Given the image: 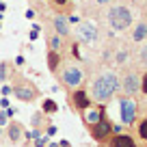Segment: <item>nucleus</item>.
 Masks as SVG:
<instances>
[{"label":"nucleus","instance_id":"obj_2","mask_svg":"<svg viewBox=\"0 0 147 147\" xmlns=\"http://www.w3.org/2000/svg\"><path fill=\"white\" fill-rule=\"evenodd\" d=\"M108 24L115 30H128L132 26V11L123 5H117L108 11Z\"/></svg>","mask_w":147,"mask_h":147},{"label":"nucleus","instance_id":"obj_8","mask_svg":"<svg viewBox=\"0 0 147 147\" xmlns=\"http://www.w3.org/2000/svg\"><path fill=\"white\" fill-rule=\"evenodd\" d=\"M69 106H71L74 110H78V113H84V110L91 108V97H89V93L84 91V89H76V91L69 93Z\"/></svg>","mask_w":147,"mask_h":147},{"label":"nucleus","instance_id":"obj_6","mask_svg":"<svg viewBox=\"0 0 147 147\" xmlns=\"http://www.w3.org/2000/svg\"><path fill=\"white\" fill-rule=\"evenodd\" d=\"M138 117V104L132 100V97H121L119 100V119L123 125H132Z\"/></svg>","mask_w":147,"mask_h":147},{"label":"nucleus","instance_id":"obj_21","mask_svg":"<svg viewBox=\"0 0 147 147\" xmlns=\"http://www.w3.org/2000/svg\"><path fill=\"white\" fill-rule=\"evenodd\" d=\"M125 61H128V50H119V52H117V56H115V63L123 65Z\"/></svg>","mask_w":147,"mask_h":147},{"label":"nucleus","instance_id":"obj_30","mask_svg":"<svg viewBox=\"0 0 147 147\" xmlns=\"http://www.w3.org/2000/svg\"><path fill=\"white\" fill-rule=\"evenodd\" d=\"M59 147H71V145H69L67 141H61V143H59Z\"/></svg>","mask_w":147,"mask_h":147},{"label":"nucleus","instance_id":"obj_22","mask_svg":"<svg viewBox=\"0 0 147 147\" xmlns=\"http://www.w3.org/2000/svg\"><path fill=\"white\" fill-rule=\"evenodd\" d=\"M138 61H141V65H145V67H147V43L141 48V52H138Z\"/></svg>","mask_w":147,"mask_h":147},{"label":"nucleus","instance_id":"obj_17","mask_svg":"<svg viewBox=\"0 0 147 147\" xmlns=\"http://www.w3.org/2000/svg\"><path fill=\"white\" fill-rule=\"evenodd\" d=\"M32 125H35V130H41L43 125L48 128L50 123H48V119L43 117V113H35V115H32ZM41 132H43V130H41Z\"/></svg>","mask_w":147,"mask_h":147},{"label":"nucleus","instance_id":"obj_26","mask_svg":"<svg viewBox=\"0 0 147 147\" xmlns=\"http://www.w3.org/2000/svg\"><path fill=\"white\" fill-rule=\"evenodd\" d=\"M69 0H52V5H56V7H65Z\"/></svg>","mask_w":147,"mask_h":147},{"label":"nucleus","instance_id":"obj_16","mask_svg":"<svg viewBox=\"0 0 147 147\" xmlns=\"http://www.w3.org/2000/svg\"><path fill=\"white\" fill-rule=\"evenodd\" d=\"M56 110H59V104H56L54 100H43V104H41V113L43 115H54Z\"/></svg>","mask_w":147,"mask_h":147},{"label":"nucleus","instance_id":"obj_7","mask_svg":"<svg viewBox=\"0 0 147 147\" xmlns=\"http://www.w3.org/2000/svg\"><path fill=\"white\" fill-rule=\"evenodd\" d=\"M89 132H91V138H93V141L104 143L106 138H110V134H113V123H110V119L104 115L97 123L89 125Z\"/></svg>","mask_w":147,"mask_h":147},{"label":"nucleus","instance_id":"obj_31","mask_svg":"<svg viewBox=\"0 0 147 147\" xmlns=\"http://www.w3.org/2000/svg\"><path fill=\"white\" fill-rule=\"evenodd\" d=\"M95 2H97V5H108L110 0H95Z\"/></svg>","mask_w":147,"mask_h":147},{"label":"nucleus","instance_id":"obj_9","mask_svg":"<svg viewBox=\"0 0 147 147\" xmlns=\"http://www.w3.org/2000/svg\"><path fill=\"white\" fill-rule=\"evenodd\" d=\"M76 35H78L80 41H84V43H93V41L97 39V28L93 26V24H89V22H80V24H78V28H76Z\"/></svg>","mask_w":147,"mask_h":147},{"label":"nucleus","instance_id":"obj_27","mask_svg":"<svg viewBox=\"0 0 147 147\" xmlns=\"http://www.w3.org/2000/svg\"><path fill=\"white\" fill-rule=\"evenodd\" d=\"M46 134H50V136H52V134H56V125H48V128H46Z\"/></svg>","mask_w":147,"mask_h":147},{"label":"nucleus","instance_id":"obj_33","mask_svg":"<svg viewBox=\"0 0 147 147\" xmlns=\"http://www.w3.org/2000/svg\"><path fill=\"white\" fill-rule=\"evenodd\" d=\"M0 134H2V130H0Z\"/></svg>","mask_w":147,"mask_h":147},{"label":"nucleus","instance_id":"obj_18","mask_svg":"<svg viewBox=\"0 0 147 147\" xmlns=\"http://www.w3.org/2000/svg\"><path fill=\"white\" fill-rule=\"evenodd\" d=\"M136 132H138V136H141V141H147V117H143V119L138 121Z\"/></svg>","mask_w":147,"mask_h":147},{"label":"nucleus","instance_id":"obj_13","mask_svg":"<svg viewBox=\"0 0 147 147\" xmlns=\"http://www.w3.org/2000/svg\"><path fill=\"white\" fill-rule=\"evenodd\" d=\"M104 117V108H89V110H84V121H87V125H93V123H97V121Z\"/></svg>","mask_w":147,"mask_h":147},{"label":"nucleus","instance_id":"obj_11","mask_svg":"<svg viewBox=\"0 0 147 147\" xmlns=\"http://www.w3.org/2000/svg\"><path fill=\"white\" fill-rule=\"evenodd\" d=\"M52 24H54V30L59 37H69L71 30H69V20L65 15H54L52 18Z\"/></svg>","mask_w":147,"mask_h":147},{"label":"nucleus","instance_id":"obj_19","mask_svg":"<svg viewBox=\"0 0 147 147\" xmlns=\"http://www.w3.org/2000/svg\"><path fill=\"white\" fill-rule=\"evenodd\" d=\"M48 46H50V50L59 52V50H61V39H59V35H52V37H48Z\"/></svg>","mask_w":147,"mask_h":147},{"label":"nucleus","instance_id":"obj_29","mask_svg":"<svg viewBox=\"0 0 147 147\" xmlns=\"http://www.w3.org/2000/svg\"><path fill=\"white\" fill-rule=\"evenodd\" d=\"M15 65H20V67L24 65V59H22V56H18V59H15Z\"/></svg>","mask_w":147,"mask_h":147},{"label":"nucleus","instance_id":"obj_14","mask_svg":"<svg viewBox=\"0 0 147 147\" xmlns=\"http://www.w3.org/2000/svg\"><path fill=\"white\" fill-rule=\"evenodd\" d=\"M48 69H50L52 74H56L61 69V54L54 50H48Z\"/></svg>","mask_w":147,"mask_h":147},{"label":"nucleus","instance_id":"obj_3","mask_svg":"<svg viewBox=\"0 0 147 147\" xmlns=\"http://www.w3.org/2000/svg\"><path fill=\"white\" fill-rule=\"evenodd\" d=\"M11 93L18 97L20 102H35L39 97V89L35 87L32 82H28L26 78H18L11 87Z\"/></svg>","mask_w":147,"mask_h":147},{"label":"nucleus","instance_id":"obj_25","mask_svg":"<svg viewBox=\"0 0 147 147\" xmlns=\"http://www.w3.org/2000/svg\"><path fill=\"white\" fill-rule=\"evenodd\" d=\"M7 119H9V117H7V113L2 110V113H0V125H7Z\"/></svg>","mask_w":147,"mask_h":147},{"label":"nucleus","instance_id":"obj_10","mask_svg":"<svg viewBox=\"0 0 147 147\" xmlns=\"http://www.w3.org/2000/svg\"><path fill=\"white\" fill-rule=\"evenodd\" d=\"M24 134H26V130H24V125L20 123V121H9V125H7V136H9L11 143H22Z\"/></svg>","mask_w":147,"mask_h":147},{"label":"nucleus","instance_id":"obj_4","mask_svg":"<svg viewBox=\"0 0 147 147\" xmlns=\"http://www.w3.org/2000/svg\"><path fill=\"white\" fill-rule=\"evenodd\" d=\"M59 80H61V84H63L65 89H78L80 84H82V80H84L82 69H80L78 65H65V67L61 69V74H59Z\"/></svg>","mask_w":147,"mask_h":147},{"label":"nucleus","instance_id":"obj_15","mask_svg":"<svg viewBox=\"0 0 147 147\" xmlns=\"http://www.w3.org/2000/svg\"><path fill=\"white\" fill-rule=\"evenodd\" d=\"M145 37H147V24L145 22H138L136 28H134V32H132V39H134V41H143Z\"/></svg>","mask_w":147,"mask_h":147},{"label":"nucleus","instance_id":"obj_1","mask_svg":"<svg viewBox=\"0 0 147 147\" xmlns=\"http://www.w3.org/2000/svg\"><path fill=\"white\" fill-rule=\"evenodd\" d=\"M117 91H119V76L113 71H102L95 76L91 84V100L104 104V102L113 100Z\"/></svg>","mask_w":147,"mask_h":147},{"label":"nucleus","instance_id":"obj_20","mask_svg":"<svg viewBox=\"0 0 147 147\" xmlns=\"http://www.w3.org/2000/svg\"><path fill=\"white\" fill-rule=\"evenodd\" d=\"M9 78V63H0V82Z\"/></svg>","mask_w":147,"mask_h":147},{"label":"nucleus","instance_id":"obj_12","mask_svg":"<svg viewBox=\"0 0 147 147\" xmlns=\"http://www.w3.org/2000/svg\"><path fill=\"white\" fill-rule=\"evenodd\" d=\"M108 147H136V143L128 134H113L108 138Z\"/></svg>","mask_w":147,"mask_h":147},{"label":"nucleus","instance_id":"obj_32","mask_svg":"<svg viewBox=\"0 0 147 147\" xmlns=\"http://www.w3.org/2000/svg\"><path fill=\"white\" fill-rule=\"evenodd\" d=\"M48 147H59V143H50V145H48Z\"/></svg>","mask_w":147,"mask_h":147},{"label":"nucleus","instance_id":"obj_23","mask_svg":"<svg viewBox=\"0 0 147 147\" xmlns=\"http://www.w3.org/2000/svg\"><path fill=\"white\" fill-rule=\"evenodd\" d=\"M141 93H143V95H147V71L141 76Z\"/></svg>","mask_w":147,"mask_h":147},{"label":"nucleus","instance_id":"obj_5","mask_svg":"<svg viewBox=\"0 0 147 147\" xmlns=\"http://www.w3.org/2000/svg\"><path fill=\"white\" fill-rule=\"evenodd\" d=\"M119 89H121V93H125L128 97L136 95V93L141 91V76H138L134 69L123 71L121 78H119Z\"/></svg>","mask_w":147,"mask_h":147},{"label":"nucleus","instance_id":"obj_24","mask_svg":"<svg viewBox=\"0 0 147 147\" xmlns=\"http://www.w3.org/2000/svg\"><path fill=\"white\" fill-rule=\"evenodd\" d=\"M39 37V26H32V30H30V39H37Z\"/></svg>","mask_w":147,"mask_h":147},{"label":"nucleus","instance_id":"obj_28","mask_svg":"<svg viewBox=\"0 0 147 147\" xmlns=\"http://www.w3.org/2000/svg\"><path fill=\"white\" fill-rule=\"evenodd\" d=\"M0 106H2V108H9V100H7V97H0Z\"/></svg>","mask_w":147,"mask_h":147}]
</instances>
